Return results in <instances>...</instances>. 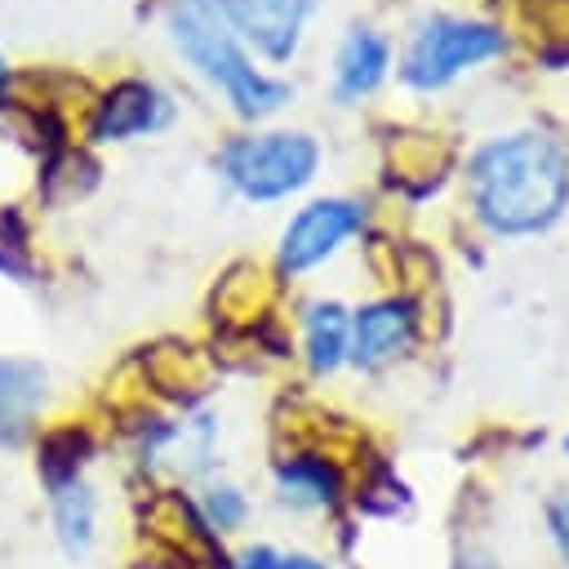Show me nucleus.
Masks as SVG:
<instances>
[{
	"mask_svg": "<svg viewBox=\"0 0 569 569\" xmlns=\"http://www.w3.org/2000/svg\"><path fill=\"white\" fill-rule=\"evenodd\" d=\"M467 173L476 213L498 236L542 231L569 200V156L547 133L498 138L471 156Z\"/></svg>",
	"mask_w": 569,
	"mask_h": 569,
	"instance_id": "nucleus-1",
	"label": "nucleus"
},
{
	"mask_svg": "<svg viewBox=\"0 0 569 569\" xmlns=\"http://www.w3.org/2000/svg\"><path fill=\"white\" fill-rule=\"evenodd\" d=\"M169 36H173L178 53L204 80H213L240 116H267L280 102H289V84L253 71V62L236 44V36L222 22V13H218L213 0H173V9H169Z\"/></svg>",
	"mask_w": 569,
	"mask_h": 569,
	"instance_id": "nucleus-2",
	"label": "nucleus"
},
{
	"mask_svg": "<svg viewBox=\"0 0 569 569\" xmlns=\"http://www.w3.org/2000/svg\"><path fill=\"white\" fill-rule=\"evenodd\" d=\"M320 160V147L307 133H258V138H231L218 156L222 178L244 200H280L311 182Z\"/></svg>",
	"mask_w": 569,
	"mask_h": 569,
	"instance_id": "nucleus-3",
	"label": "nucleus"
},
{
	"mask_svg": "<svg viewBox=\"0 0 569 569\" xmlns=\"http://www.w3.org/2000/svg\"><path fill=\"white\" fill-rule=\"evenodd\" d=\"M498 49H502V31L489 27V22L431 18V22L413 36L400 76H405L413 89H440V84L453 80L462 67H476V62H485V58L498 53Z\"/></svg>",
	"mask_w": 569,
	"mask_h": 569,
	"instance_id": "nucleus-4",
	"label": "nucleus"
},
{
	"mask_svg": "<svg viewBox=\"0 0 569 569\" xmlns=\"http://www.w3.org/2000/svg\"><path fill=\"white\" fill-rule=\"evenodd\" d=\"M365 209L351 200H316L307 204L280 236V267L284 271H307L316 262H325L356 227H360Z\"/></svg>",
	"mask_w": 569,
	"mask_h": 569,
	"instance_id": "nucleus-5",
	"label": "nucleus"
},
{
	"mask_svg": "<svg viewBox=\"0 0 569 569\" xmlns=\"http://www.w3.org/2000/svg\"><path fill=\"white\" fill-rule=\"evenodd\" d=\"M222 22L231 31H240L258 53H267L271 62H284L298 49L302 22L311 0H213Z\"/></svg>",
	"mask_w": 569,
	"mask_h": 569,
	"instance_id": "nucleus-6",
	"label": "nucleus"
},
{
	"mask_svg": "<svg viewBox=\"0 0 569 569\" xmlns=\"http://www.w3.org/2000/svg\"><path fill=\"white\" fill-rule=\"evenodd\" d=\"M164 120H169V98L151 80H120L93 107L89 133L98 142H124V138H138V133L160 129Z\"/></svg>",
	"mask_w": 569,
	"mask_h": 569,
	"instance_id": "nucleus-7",
	"label": "nucleus"
},
{
	"mask_svg": "<svg viewBox=\"0 0 569 569\" xmlns=\"http://www.w3.org/2000/svg\"><path fill=\"white\" fill-rule=\"evenodd\" d=\"M413 329H418V311H413L409 298L369 302L351 320V347H347V356L356 365H382V360L400 356L413 342Z\"/></svg>",
	"mask_w": 569,
	"mask_h": 569,
	"instance_id": "nucleus-8",
	"label": "nucleus"
},
{
	"mask_svg": "<svg viewBox=\"0 0 569 569\" xmlns=\"http://www.w3.org/2000/svg\"><path fill=\"white\" fill-rule=\"evenodd\" d=\"M276 493L298 511H329L342 498V471L325 453H289L276 462Z\"/></svg>",
	"mask_w": 569,
	"mask_h": 569,
	"instance_id": "nucleus-9",
	"label": "nucleus"
},
{
	"mask_svg": "<svg viewBox=\"0 0 569 569\" xmlns=\"http://www.w3.org/2000/svg\"><path fill=\"white\" fill-rule=\"evenodd\" d=\"M44 387L49 373L36 360L0 356V445H18L27 436L36 409L44 405Z\"/></svg>",
	"mask_w": 569,
	"mask_h": 569,
	"instance_id": "nucleus-10",
	"label": "nucleus"
},
{
	"mask_svg": "<svg viewBox=\"0 0 569 569\" xmlns=\"http://www.w3.org/2000/svg\"><path fill=\"white\" fill-rule=\"evenodd\" d=\"M49 511H53V533H58L62 551L67 556H84L93 547V538H98V498L84 485V476L49 489Z\"/></svg>",
	"mask_w": 569,
	"mask_h": 569,
	"instance_id": "nucleus-11",
	"label": "nucleus"
},
{
	"mask_svg": "<svg viewBox=\"0 0 569 569\" xmlns=\"http://www.w3.org/2000/svg\"><path fill=\"white\" fill-rule=\"evenodd\" d=\"M387 71V40L369 27H356L338 49V98L369 93Z\"/></svg>",
	"mask_w": 569,
	"mask_h": 569,
	"instance_id": "nucleus-12",
	"label": "nucleus"
},
{
	"mask_svg": "<svg viewBox=\"0 0 569 569\" xmlns=\"http://www.w3.org/2000/svg\"><path fill=\"white\" fill-rule=\"evenodd\" d=\"M302 333H307V360H311L316 373H333L347 360L351 320H347V311L338 302H311L307 320H302Z\"/></svg>",
	"mask_w": 569,
	"mask_h": 569,
	"instance_id": "nucleus-13",
	"label": "nucleus"
},
{
	"mask_svg": "<svg viewBox=\"0 0 569 569\" xmlns=\"http://www.w3.org/2000/svg\"><path fill=\"white\" fill-rule=\"evenodd\" d=\"M84 453H89V436L84 431H76V427L49 431L44 445H40V476H44V485L58 489L67 480H80Z\"/></svg>",
	"mask_w": 569,
	"mask_h": 569,
	"instance_id": "nucleus-14",
	"label": "nucleus"
},
{
	"mask_svg": "<svg viewBox=\"0 0 569 569\" xmlns=\"http://www.w3.org/2000/svg\"><path fill=\"white\" fill-rule=\"evenodd\" d=\"M244 511H249V502H244V493L236 485H209L204 498H200V520L213 533H231L244 520Z\"/></svg>",
	"mask_w": 569,
	"mask_h": 569,
	"instance_id": "nucleus-15",
	"label": "nucleus"
},
{
	"mask_svg": "<svg viewBox=\"0 0 569 569\" xmlns=\"http://www.w3.org/2000/svg\"><path fill=\"white\" fill-rule=\"evenodd\" d=\"M236 569H329L325 560H316V556H307V551H284V547H249V551H240V560H236Z\"/></svg>",
	"mask_w": 569,
	"mask_h": 569,
	"instance_id": "nucleus-16",
	"label": "nucleus"
},
{
	"mask_svg": "<svg viewBox=\"0 0 569 569\" xmlns=\"http://www.w3.org/2000/svg\"><path fill=\"white\" fill-rule=\"evenodd\" d=\"M547 525H551V538H556V551H560V560L569 565V493L551 502V511H547Z\"/></svg>",
	"mask_w": 569,
	"mask_h": 569,
	"instance_id": "nucleus-17",
	"label": "nucleus"
},
{
	"mask_svg": "<svg viewBox=\"0 0 569 569\" xmlns=\"http://www.w3.org/2000/svg\"><path fill=\"white\" fill-rule=\"evenodd\" d=\"M0 93H4V58H0Z\"/></svg>",
	"mask_w": 569,
	"mask_h": 569,
	"instance_id": "nucleus-18",
	"label": "nucleus"
},
{
	"mask_svg": "<svg viewBox=\"0 0 569 569\" xmlns=\"http://www.w3.org/2000/svg\"><path fill=\"white\" fill-rule=\"evenodd\" d=\"M565 449H569V436H565Z\"/></svg>",
	"mask_w": 569,
	"mask_h": 569,
	"instance_id": "nucleus-19",
	"label": "nucleus"
},
{
	"mask_svg": "<svg viewBox=\"0 0 569 569\" xmlns=\"http://www.w3.org/2000/svg\"><path fill=\"white\" fill-rule=\"evenodd\" d=\"M467 569H480V565H467Z\"/></svg>",
	"mask_w": 569,
	"mask_h": 569,
	"instance_id": "nucleus-20",
	"label": "nucleus"
}]
</instances>
